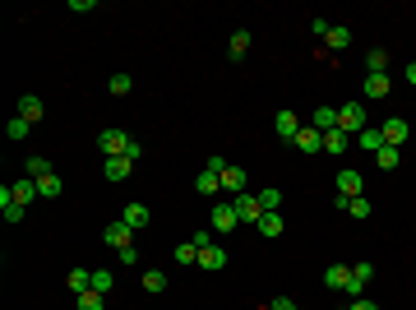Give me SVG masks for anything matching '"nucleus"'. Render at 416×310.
Returning a JSON list of instances; mask_svg holds the SVG:
<instances>
[{
    "label": "nucleus",
    "instance_id": "f8f14e48",
    "mask_svg": "<svg viewBox=\"0 0 416 310\" xmlns=\"http://www.w3.org/2000/svg\"><path fill=\"white\" fill-rule=\"evenodd\" d=\"M292 144L301 148V153H319V148H324V130H315V125H301V134H296Z\"/></svg>",
    "mask_w": 416,
    "mask_h": 310
},
{
    "label": "nucleus",
    "instance_id": "423d86ee",
    "mask_svg": "<svg viewBox=\"0 0 416 310\" xmlns=\"http://www.w3.org/2000/svg\"><path fill=\"white\" fill-rule=\"evenodd\" d=\"M102 241H107L111 250H125V245H134V227L116 218V222H107V227H102Z\"/></svg>",
    "mask_w": 416,
    "mask_h": 310
},
{
    "label": "nucleus",
    "instance_id": "c9c22d12",
    "mask_svg": "<svg viewBox=\"0 0 416 310\" xmlns=\"http://www.w3.org/2000/svg\"><path fill=\"white\" fill-rule=\"evenodd\" d=\"M324 42H329V51H347L351 33H347V28H329V37H324Z\"/></svg>",
    "mask_w": 416,
    "mask_h": 310
},
{
    "label": "nucleus",
    "instance_id": "a18cd8bd",
    "mask_svg": "<svg viewBox=\"0 0 416 310\" xmlns=\"http://www.w3.org/2000/svg\"><path fill=\"white\" fill-rule=\"evenodd\" d=\"M412 144H416V134H412Z\"/></svg>",
    "mask_w": 416,
    "mask_h": 310
},
{
    "label": "nucleus",
    "instance_id": "0eeeda50",
    "mask_svg": "<svg viewBox=\"0 0 416 310\" xmlns=\"http://www.w3.org/2000/svg\"><path fill=\"white\" fill-rule=\"evenodd\" d=\"M379 134H384V144H389V148H398V144H407V139H412V125H407L403 116H394V121L379 125Z\"/></svg>",
    "mask_w": 416,
    "mask_h": 310
},
{
    "label": "nucleus",
    "instance_id": "2f4dec72",
    "mask_svg": "<svg viewBox=\"0 0 416 310\" xmlns=\"http://www.w3.org/2000/svg\"><path fill=\"white\" fill-rule=\"evenodd\" d=\"M79 310H107V297H102V292H79Z\"/></svg>",
    "mask_w": 416,
    "mask_h": 310
},
{
    "label": "nucleus",
    "instance_id": "473e14b6",
    "mask_svg": "<svg viewBox=\"0 0 416 310\" xmlns=\"http://www.w3.org/2000/svg\"><path fill=\"white\" fill-rule=\"evenodd\" d=\"M342 213H351L356 222H365V218H370V200H365V195H356V200H347V209H342Z\"/></svg>",
    "mask_w": 416,
    "mask_h": 310
},
{
    "label": "nucleus",
    "instance_id": "a19ab883",
    "mask_svg": "<svg viewBox=\"0 0 416 310\" xmlns=\"http://www.w3.org/2000/svg\"><path fill=\"white\" fill-rule=\"evenodd\" d=\"M121 264H125V269L139 264V250H134V245H125V250H121Z\"/></svg>",
    "mask_w": 416,
    "mask_h": 310
},
{
    "label": "nucleus",
    "instance_id": "4be33fe9",
    "mask_svg": "<svg viewBox=\"0 0 416 310\" xmlns=\"http://www.w3.org/2000/svg\"><path fill=\"white\" fill-rule=\"evenodd\" d=\"M356 148H361V153H379V148H384V134L375 130V125H365V130L356 134Z\"/></svg>",
    "mask_w": 416,
    "mask_h": 310
},
{
    "label": "nucleus",
    "instance_id": "b1692460",
    "mask_svg": "<svg viewBox=\"0 0 416 310\" xmlns=\"http://www.w3.org/2000/svg\"><path fill=\"white\" fill-rule=\"evenodd\" d=\"M121 222H130L134 232H143V227H148V209H143V204H125V209H121Z\"/></svg>",
    "mask_w": 416,
    "mask_h": 310
},
{
    "label": "nucleus",
    "instance_id": "a211bd4d",
    "mask_svg": "<svg viewBox=\"0 0 416 310\" xmlns=\"http://www.w3.org/2000/svg\"><path fill=\"white\" fill-rule=\"evenodd\" d=\"M130 172H134V157H107V167H102L107 181H125Z\"/></svg>",
    "mask_w": 416,
    "mask_h": 310
},
{
    "label": "nucleus",
    "instance_id": "7ed1b4c3",
    "mask_svg": "<svg viewBox=\"0 0 416 310\" xmlns=\"http://www.w3.org/2000/svg\"><path fill=\"white\" fill-rule=\"evenodd\" d=\"M338 130L342 134H361L365 130V102H342L338 107Z\"/></svg>",
    "mask_w": 416,
    "mask_h": 310
},
{
    "label": "nucleus",
    "instance_id": "f257e3e1",
    "mask_svg": "<svg viewBox=\"0 0 416 310\" xmlns=\"http://www.w3.org/2000/svg\"><path fill=\"white\" fill-rule=\"evenodd\" d=\"M98 148L107 157H139L143 153V144H139V139H130L125 130H102L98 134Z\"/></svg>",
    "mask_w": 416,
    "mask_h": 310
},
{
    "label": "nucleus",
    "instance_id": "f704fd0d",
    "mask_svg": "<svg viewBox=\"0 0 416 310\" xmlns=\"http://www.w3.org/2000/svg\"><path fill=\"white\" fill-rule=\"evenodd\" d=\"M278 204H282V190H273V186L259 190V209H264V213H278Z\"/></svg>",
    "mask_w": 416,
    "mask_h": 310
},
{
    "label": "nucleus",
    "instance_id": "c85d7f7f",
    "mask_svg": "<svg viewBox=\"0 0 416 310\" xmlns=\"http://www.w3.org/2000/svg\"><path fill=\"white\" fill-rule=\"evenodd\" d=\"M324 153L342 157V153H347V134H342V130H329V134H324Z\"/></svg>",
    "mask_w": 416,
    "mask_h": 310
},
{
    "label": "nucleus",
    "instance_id": "e433bc0d",
    "mask_svg": "<svg viewBox=\"0 0 416 310\" xmlns=\"http://www.w3.org/2000/svg\"><path fill=\"white\" fill-rule=\"evenodd\" d=\"M143 288L148 292H167V273L162 269H148V273H143Z\"/></svg>",
    "mask_w": 416,
    "mask_h": 310
},
{
    "label": "nucleus",
    "instance_id": "7c9ffc66",
    "mask_svg": "<svg viewBox=\"0 0 416 310\" xmlns=\"http://www.w3.org/2000/svg\"><path fill=\"white\" fill-rule=\"evenodd\" d=\"M111 288H116V273H111V269H93V292H102V297H107Z\"/></svg>",
    "mask_w": 416,
    "mask_h": 310
},
{
    "label": "nucleus",
    "instance_id": "9d476101",
    "mask_svg": "<svg viewBox=\"0 0 416 310\" xmlns=\"http://www.w3.org/2000/svg\"><path fill=\"white\" fill-rule=\"evenodd\" d=\"M361 93H365V102H379V98H389V93H394V84H389V75H365Z\"/></svg>",
    "mask_w": 416,
    "mask_h": 310
},
{
    "label": "nucleus",
    "instance_id": "aec40b11",
    "mask_svg": "<svg viewBox=\"0 0 416 310\" xmlns=\"http://www.w3.org/2000/svg\"><path fill=\"white\" fill-rule=\"evenodd\" d=\"M33 200H42V195H37V181H33V176L14 181V204H23V209H28Z\"/></svg>",
    "mask_w": 416,
    "mask_h": 310
},
{
    "label": "nucleus",
    "instance_id": "4468645a",
    "mask_svg": "<svg viewBox=\"0 0 416 310\" xmlns=\"http://www.w3.org/2000/svg\"><path fill=\"white\" fill-rule=\"evenodd\" d=\"M19 116H23L28 125H37V121L46 116V102H42V98H33V93H23V98H19Z\"/></svg>",
    "mask_w": 416,
    "mask_h": 310
},
{
    "label": "nucleus",
    "instance_id": "58836bf2",
    "mask_svg": "<svg viewBox=\"0 0 416 310\" xmlns=\"http://www.w3.org/2000/svg\"><path fill=\"white\" fill-rule=\"evenodd\" d=\"M375 157H379V172H394V167L403 162V157H398V148H389V144H384V148H379Z\"/></svg>",
    "mask_w": 416,
    "mask_h": 310
},
{
    "label": "nucleus",
    "instance_id": "bb28decb",
    "mask_svg": "<svg viewBox=\"0 0 416 310\" xmlns=\"http://www.w3.org/2000/svg\"><path fill=\"white\" fill-rule=\"evenodd\" d=\"M365 75H389V51H365Z\"/></svg>",
    "mask_w": 416,
    "mask_h": 310
},
{
    "label": "nucleus",
    "instance_id": "c03bdc74",
    "mask_svg": "<svg viewBox=\"0 0 416 310\" xmlns=\"http://www.w3.org/2000/svg\"><path fill=\"white\" fill-rule=\"evenodd\" d=\"M407 84H416V60H412V65H407Z\"/></svg>",
    "mask_w": 416,
    "mask_h": 310
},
{
    "label": "nucleus",
    "instance_id": "20e7f679",
    "mask_svg": "<svg viewBox=\"0 0 416 310\" xmlns=\"http://www.w3.org/2000/svg\"><path fill=\"white\" fill-rule=\"evenodd\" d=\"M208 222H213V232H218V236H231L236 227H241V218H236V204H231V200L213 204V218H208Z\"/></svg>",
    "mask_w": 416,
    "mask_h": 310
},
{
    "label": "nucleus",
    "instance_id": "39448f33",
    "mask_svg": "<svg viewBox=\"0 0 416 310\" xmlns=\"http://www.w3.org/2000/svg\"><path fill=\"white\" fill-rule=\"evenodd\" d=\"M356 195H365V176L356 167H342L338 172V200H356Z\"/></svg>",
    "mask_w": 416,
    "mask_h": 310
},
{
    "label": "nucleus",
    "instance_id": "393cba45",
    "mask_svg": "<svg viewBox=\"0 0 416 310\" xmlns=\"http://www.w3.org/2000/svg\"><path fill=\"white\" fill-rule=\"evenodd\" d=\"M37 195H42V200H60V195H65V181H60V176L51 172V176L37 181Z\"/></svg>",
    "mask_w": 416,
    "mask_h": 310
},
{
    "label": "nucleus",
    "instance_id": "2eb2a0df",
    "mask_svg": "<svg viewBox=\"0 0 416 310\" xmlns=\"http://www.w3.org/2000/svg\"><path fill=\"white\" fill-rule=\"evenodd\" d=\"M273 130L282 134V139H296V134H301V116H296V111H278V116H273Z\"/></svg>",
    "mask_w": 416,
    "mask_h": 310
},
{
    "label": "nucleus",
    "instance_id": "412c9836",
    "mask_svg": "<svg viewBox=\"0 0 416 310\" xmlns=\"http://www.w3.org/2000/svg\"><path fill=\"white\" fill-rule=\"evenodd\" d=\"M310 125H315V130H338V107H315V116H310Z\"/></svg>",
    "mask_w": 416,
    "mask_h": 310
},
{
    "label": "nucleus",
    "instance_id": "72a5a7b5",
    "mask_svg": "<svg viewBox=\"0 0 416 310\" xmlns=\"http://www.w3.org/2000/svg\"><path fill=\"white\" fill-rule=\"evenodd\" d=\"M176 264H199V245L195 241H181V245H176Z\"/></svg>",
    "mask_w": 416,
    "mask_h": 310
},
{
    "label": "nucleus",
    "instance_id": "dca6fc26",
    "mask_svg": "<svg viewBox=\"0 0 416 310\" xmlns=\"http://www.w3.org/2000/svg\"><path fill=\"white\" fill-rule=\"evenodd\" d=\"M0 213L5 222H23V204H14V186H0Z\"/></svg>",
    "mask_w": 416,
    "mask_h": 310
},
{
    "label": "nucleus",
    "instance_id": "79ce46f5",
    "mask_svg": "<svg viewBox=\"0 0 416 310\" xmlns=\"http://www.w3.org/2000/svg\"><path fill=\"white\" fill-rule=\"evenodd\" d=\"M310 28H315L319 37H329V28H333V23H329V19H319V14H315V19H310Z\"/></svg>",
    "mask_w": 416,
    "mask_h": 310
},
{
    "label": "nucleus",
    "instance_id": "ddd939ff",
    "mask_svg": "<svg viewBox=\"0 0 416 310\" xmlns=\"http://www.w3.org/2000/svg\"><path fill=\"white\" fill-rule=\"evenodd\" d=\"M199 269H208V273L227 269V250H222L218 241H213V245H204V250H199Z\"/></svg>",
    "mask_w": 416,
    "mask_h": 310
},
{
    "label": "nucleus",
    "instance_id": "ea45409f",
    "mask_svg": "<svg viewBox=\"0 0 416 310\" xmlns=\"http://www.w3.org/2000/svg\"><path fill=\"white\" fill-rule=\"evenodd\" d=\"M264 310H296V301H292V297H273Z\"/></svg>",
    "mask_w": 416,
    "mask_h": 310
},
{
    "label": "nucleus",
    "instance_id": "6e6552de",
    "mask_svg": "<svg viewBox=\"0 0 416 310\" xmlns=\"http://www.w3.org/2000/svg\"><path fill=\"white\" fill-rule=\"evenodd\" d=\"M245 181H250V176H245V167H222V190H227V195H231V200H236V195H245Z\"/></svg>",
    "mask_w": 416,
    "mask_h": 310
},
{
    "label": "nucleus",
    "instance_id": "f3484780",
    "mask_svg": "<svg viewBox=\"0 0 416 310\" xmlns=\"http://www.w3.org/2000/svg\"><path fill=\"white\" fill-rule=\"evenodd\" d=\"M227 56H231V65L250 56V28H236V33H231V46H227Z\"/></svg>",
    "mask_w": 416,
    "mask_h": 310
},
{
    "label": "nucleus",
    "instance_id": "37998d69",
    "mask_svg": "<svg viewBox=\"0 0 416 310\" xmlns=\"http://www.w3.org/2000/svg\"><path fill=\"white\" fill-rule=\"evenodd\" d=\"M351 310H379V306H375L370 297H356V301H351Z\"/></svg>",
    "mask_w": 416,
    "mask_h": 310
},
{
    "label": "nucleus",
    "instance_id": "6ab92c4d",
    "mask_svg": "<svg viewBox=\"0 0 416 310\" xmlns=\"http://www.w3.org/2000/svg\"><path fill=\"white\" fill-rule=\"evenodd\" d=\"M347 283H351V269H342V264H329V269H324V288L347 292Z\"/></svg>",
    "mask_w": 416,
    "mask_h": 310
},
{
    "label": "nucleus",
    "instance_id": "c756f323",
    "mask_svg": "<svg viewBox=\"0 0 416 310\" xmlns=\"http://www.w3.org/2000/svg\"><path fill=\"white\" fill-rule=\"evenodd\" d=\"M107 89H111V93H116V98H125V93H130V89H134V79H130V75H125V70H116V75H111V79H107Z\"/></svg>",
    "mask_w": 416,
    "mask_h": 310
},
{
    "label": "nucleus",
    "instance_id": "5701e85b",
    "mask_svg": "<svg viewBox=\"0 0 416 310\" xmlns=\"http://www.w3.org/2000/svg\"><path fill=\"white\" fill-rule=\"evenodd\" d=\"M65 288L74 292V297H79V292H88V288H93V269H70V273H65Z\"/></svg>",
    "mask_w": 416,
    "mask_h": 310
},
{
    "label": "nucleus",
    "instance_id": "f03ea898",
    "mask_svg": "<svg viewBox=\"0 0 416 310\" xmlns=\"http://www.w3.org/2000/svg\"><path fill=\"white\" fill-rule=\"evenodd\" d=\"M222 167H227V157H208V162H204V172L195 176L199 195H218V190H222Z\"/></svg>",
    "mask_w": 416,
    "mask_h": 310
},
{
    "label": "nucleus",
    "instance_id": "9b49d317",
    "mask_svg": "<svg viewBox=\"0 0 416 310\" xmlns=\"http://www.w3.org/2000/svg\"><path fill=\"white\" fill-rule=\"evenodd\" d=\"M231 204H236V218H241V222H259V218H264V209H259V195H236Z\"/></svg>",
    "mask_w": 416,
    "mask_h": 310
},
{
    "label": "nucleus",
    "instance_id": "1a4fd4ad",
    "mask_svg": "<svg viewBox=\"0 0 416 310\" xmlns=\"http://www.w3.org/2000/svg\"><path fill=\"white\" fill-rule=\"evenodd\" d=\"M370 278H375V264H351V283H347V292L351 297H365V288H370Z\"/></svg>",
    "mask_w": 416,
    "mask_h": 310
},
{
    "label": "nucleus",
    "instance_id": "a878e982",
    "mask_svg": "<svg viewBox=\"0 0 416 310\" xmlns=\"http://www.w3.org/2000/svg\"><path fill=\"white\" fill-rule=\"evenodd\" d=\"M254 227H259V236H282V232H287V222H282V213H264V218L254 222Z\"/></svg>",
    "mask_w": 416,
    "mask_h": 310
},
{
    "label": "nucleus",
    "instance_id": "4c0bfd02",
    "mask_svg": "<svg viewBox=\"0 0 416 310\" xmlns=\"http://www.w3.org/2000/svg\"><path fill=\"white\" fill-rule=\"evenodd\" d=\"M28 130H33V125L23 121V116H10V125H5V134H10V139H28Z\"/></svg>",
    "mask_w": 416,
    "mask_h": 310
},
{
    "label": "nucleus",
    "instance_id": "cd10ccee",
    "mask_svg": "<svg viewBox=\"0 0 416 310\" xmlns=\"http://www.w3.org/2000/svg\"><path fill=\"white\" fill-rule=\"evenodd\" d=\"M23 172H28L33 181H42V176H51V162H46L42 153H33V157H23Z\"/></svg>",
    "mask_w": 416,
    "mask_h": 310
}]
</instances>
